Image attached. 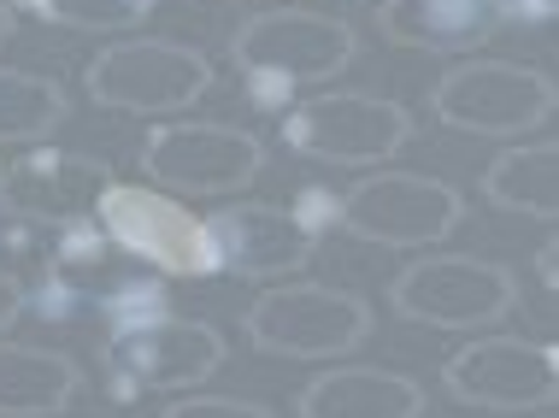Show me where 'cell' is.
Returning <instances> with one entry per match:
<instances>
[{"label":"cell","instance_id":"603a6c76","mask_svg":"<svg viewBox=\"0 0 559 418\" xmlns=\"http://www.w3.org/2000/svg\"><path fill=\"white\" fill-rule=\"evenodd\" d=\"M554 253H559L554 242H542V248H536V272H542V283H548V289L559 283V265H554Z\"/></svg>","mask_w":559,"mask_h":418},{"label":"cell","instance_id":"ba28073f","mask_svg":"<svg viewBox=\"0 0 559 418\" xmlns=\"http://www.w3.org/2000/svg\"><path fill=\"white\" fill-rule=\"evenodd\" d=\"M218 366H224L218 331L201 319H177V312H159V319L130 324V331H112V348H107V371H112L118 395L194 390Z\"/></svg>","mask_w":559,"mask_h":418},{"label":"cell","instance_id":"52a82bcc","mask_svg":"<svg viewBox=\"0 0 559 418\" xmlns=\"http://www.w3.org/2000/svg\"><path fill=\"white\" fill-rule=\"evenodd\" d=\"M460 213H465L460 189H448L442 177H418V171L359 177L336 206L342 230L377 248H430L460 224Z\"/></svg>","mask_w":559,"mask_h":418},{"label":"cell","instance_id":"8fae6325","mask_svg":"<svg viewBox=\"0 0 559 418\" xmlns=\"http://www.w3.org/2000/svg\"><path fill=\"white\" fill-rule=\"evenodd\" d=\"M100 224H107L112 242H124L130 253H142L147 265H159L171 277H213L218 272V248L206 236V224H194V213H183L165 195H147L135 183H112L100 195Z\"/></svg>","mask_w":559,"mask_h":418},{"label":"cell","instance_id":"7c38bea8","mask_svg":"<svg viewBox=\"0 0 559 418\" xmlns=\"http://www.w3.org/2000/svg\"><path fill=\"white\" fill-rule=\"evenodd\" d=\"M107 189H112V177H107L100 159L36 147V154H24L19 166L7 171L0 201H7V213H19V218H41V224H53V230H66V224L95 218Z\"/></svg>","mask_w":559,"mask_h":418},{"label":"cell","instance_id":"e0dca14e","mask_svg":"<svg viewBox=\"0 0 559 418\" xmlns=\"http://www.w3.org/2000/svg\"><path fill=\"white\" fill-rule=\"evenodd\" d=\"M483 195L507 213L524 218H554L559 213V147L531 142V147H507L489 171H483Z\"/></svg>","mask_w":559,"mask_h":418},{"label":"cell","instance_id":"cb8c5ba5","mask_svg":"<svg viewBox=\"0 0 559 418\" xmlns=\"http://www.w3.org/2000/svg\"><path fill=\"white\" fill-rule=\"evenodd\" d=\"M7 36H12V7L0 0V48H7Z\"/></svg>","mask_w":559,"mask_h":418},{"label":"cell","instance_id":"ac0fdd59","mask_svg":"<svg viewBox=\"0 0 559 418\" xmlns=\"http://www.w3.org/2000/svg\"><path fill=\"white\" fill-rule=\"evenodd\" d=\"M66 112L71 100L53 77L0 65V142H41L66 124Z\"/></svg>","mask_w":559,"mask_h":418},{"label":"cell","instance_id":"8992f818","mask_svg":"<svg viewBox=\"0 0 559 418\" xmlns=\"http://www.w3.org/2000/svg\"><path fill=\"white\" fill-rule=\"evenodd\" d=\"M512 301H519V277L477 253H430L413 260L389 289V307L413 324H436V331H483L501 324Z\"/></svg>","mask_w":559,"mask_h":418},{"label":"cell","instance_id":"7a4b0ae2","mask_svg":"<svg viewBox=\"0 0 559 418\" xmlns=\"http://www.w3.org/2000/svg\"><path fill=\"white\" fill-rule=\"evenodd\" d=\"M206 88H213V59L189 48V41L130 36L88 59V95L112 112L165 118V112L194 107Z\"/></svg>","mask_w":559,"mask_h":418},{"label":"cell","instance_id":"d6986e66","mask_svg":"<svg viewBox=\"0 0 559 418\" xmlns=\"http://www.w3.org/2000/svg\"><path fill=\"white\" fill-rule=\"evenodd\" d=\"M24 12L48 24H66V29H88V36H112V29H130L142 24L159 0H19Z\"/></svg>","mask_w":559,"mask_h":418},{"label":"cell","instance_id":"30bf717a","mask_svg":"<svg viewBox=\"0 0 559 418\" xmlns=\"http://www.w3.org/2000/svg\"><path fill=\"white\" fill-rule=\"evenodd\" d=\"M147 177L183 195H236L265 166V147L241 124H159L142 142Z\"/></svg>","mask_w":559,"mask_h":418},{"label":"cell","instance_id":"4fadbf2b","mask_svg":"<svg viewBox=\"0 0 559 418\" xmlns=\"http://www.w3.org/2000/svg\"><path fill=\"white\" fill-rule=\"evenodd\" d=\"M206 236L218 248V272L236 277H289L312 260V224L271 201L224 206L206 218Z\"/></svg>","mask_w":559,"mask_h":418},{"label":"cell","instance_id":"6da1fadb","mask_svg":"<svg viewBox=\"0 0 559 418\" xmlns=\"http://www.w3.org/2000/svg\"><path fill=\"white\" fill-rule=\"evenodd\" d=\"M354 53H359L354 24L330 19V12H312V7L253 12L230 41L236 71L248 77V88L260 100H277L300 83H330L336 71L354 65Z\"/></svg>","mask_w":559,"mask_h":418},{"label":"cell","instance_id":"2e32d148","mask_svg":"<svg viewBox=\"0 0 559 418\" xmlns=\"http://www.w3.org/2000/svg\"><path fill=\"white\" fill-rule=\"evenodd\" d=\"M78 395V366L36 342H0V413L41 418Z\"/></svg>","mask_w":559,"mask_h":418},{"label":"cell","instance_id":"277c9868","mask_svg":"<svg viewBox=\"0 0 559 418\" xmlns=\"http://www.w3.org/2000/svg\"><path fill=\"white\" fill-rule=\"evenodd\" d=\"M554 100L559 88L548 71L512 65V59H460L430 88V112L472 136H524L554 118Z\"/></svg>","mask_w":559,"mask_h":418},{"label":"cell","instance_id":"ffe728a7","mask_svg":"<svg viewBox=\"0 0 559 418\" xmlns=\"http://www.w3.org/2000/svg\"><path fill=\"white\" fill-rule=\"evenodd\" d=\"M159 418H277V413H265L260 401H236V395H189L177 407H165Z\"/></svg>","mask_w":559,"mask_h":418},{"label":"cell","instance_id":"7402d4cb","mask_svg":"<svg viewBox=\"0 0 559 418\" xmlns=\"http://www.w3.org/2000/svg\"><path fill=\"white\" fill-rule=\"evenodd\" d=\"M495 12H524V19H548L554 0H489Z\"/></svg>","mask_w":559,"mask_h":418},{"label":"cell","instance_id":"44dd1931","mask_svg":"<svg viewBox=\"0 0 559 418\" xmlns=\"http://www.w3.org/2000/svg\"><path fill=\"white\" fill-rule=\"evenodd\" d=\"M19 312H24V283L12 277L7 265H0V331H7V324L19 319Z\"/></svg>","mask_w":559,"mask_h":418},{"label":"cell","instance_id":"9c48e42d","mask_svg":"<svg viewBox=\"0 0 559 418\" xmlns=\"http://www.w3.org/2000/svg\"><path fill=\"white\" fill-rule=\"evenodd\" d=\"M442 390L483 413H531L559 390V354L524 336H477L442 366Z\"/></svg>","mask_w":559,"mask_h":418},{"label":"cell","instance_id":"5b68a950","mask_svg":"<svg viewBox=\"0 0 559 418\" xmlns=\"http://www.w3.org/2000/svg\"><path fill=\"white\" fill-rule=\"evenodd\" d=\"M371 336V307L330 283H283L248 307V342L277 360H336Z\"/></svg>","mask_w":559,"mask_h":418},{"label":"cell","instance_id":"3957f363","mask_svg":"<svg viewBox=\"0 0 559 418\" xmlns=\"http://www.w3.org/2000/svg\"><path fill=\"white\" fill-rule=\"evenodd\" d=\"M283 142L324 166H383L413 142V112L383 95L330 88L283 112Z\"/></svg>","mask_w":559,"mask_h":418},{"label":"cell","instance_id":"9a60e30c","mask_svg":"<svg viewBox=\"0 0 559 418\" xmlns=\"http://www.w3.org/2000/svg\"><path fill=\"white\" fill-rule=\"evenodd\" d=\"M377 29L395 48H425V53H465L483 48L495 29L489 0H383Z\"/></svg>","mask_w":559,"mask_h":418},{"label":"cell","instance_id":"d4e9b609","mask_svg":"<svg viewBox=\"0 0 559 418\" xmlns=\"http://www.w3.org/2000/svg\"><path fill=\"white\" fill-rule=\"evenodd\" d=\"M542 418H548V413H542Z\"/></svg>","mask_w":559,"mask_h":418},{"label":"cell","instance_id":"5bb4252c","mask_svg":"<svg viewBox=\"0 0 559 418\" xmlns=\"http://www.w3.org/2000/svg\"><path fill=\"white\" fill-rule=\"evenodd\" d=\"M300 418H425V390L401 371L336 366L300 390Z\"/></svg>","mask_w":559,"mask_h":418}]
</instances>
